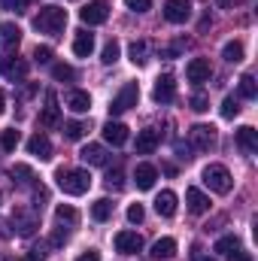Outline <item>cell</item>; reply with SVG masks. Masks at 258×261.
Wrapping results in <instances>:
<instances>
[{"label": "cell", "instance_id": "9c48e42d", "mask_svg": "<svg viewBox=\"0 0 258 261\" xmlns=\"http://www.w3.org/2000/svg\"><path fill=\"white\" fill-rule=\"evenodd\" d=\"M152 97H155V103H170V100L176 97V82H173V76H170V73H164V76H158V79H155Z\"/></svg>", "mask_w": 258, "mask_h": 261}, {"label": "cell", "instance_id": "e575fe53", "mask_svg": "<svg viewBox=\"0 0 258 261\" xmlns=\"http://www.w3.org/2000/svg\"><path fill=\"white\" fill-rule=\"evenodd\" d=\"M119 52H122V46H119L116 40H110V43L104 46V55H100V61H104V64H116V61H119Z\"/></svg>", "mask_w": 258, "mask_h": 261}, {"label": "cell", "instance_id": "d4e9b609", "mask_svg": "<svg viewBox=\"0 0 258 261\" xmlns=\"http://www.w3.org/2000/svg\"><path fill=\"white\" fill-rule=\"evenodd\" d=\"M128 58H131V64L143 67L149 61V43H146V40H134L128 46Z\"/></svg>", "mask_w": 258, "mask_h": 261}, {"label": "cell", "instance_id": "9a60e30c", "mask_svg": "<svg viewBox=\"0 0 258 261\" xmlns=\"http://www.w3.org/2000/svg\"><path fill=\"white\" fill-rule=\"evenodd\" d=\"M67 110H73V113H88L91 110V94L88 91H82V88H73V91H67Z\"/></svg>", "mask_w": 258, "mask_h": 261}, {"label": "cell", "instance_id": "ac0fdd59", "mask_svg": "<svg viewBox=\"0 0 258 261\" xmlns=\"http://www.w3.org/2000/svg\"><path fill=\"white\" fill-rule=\"evenodd\" d=\"M58 119H61V107H58V97L49 91V94H46V110L40 113V122H43L46 128H52V125H58Z\"/></svg>", "mask_w": 258, "mask_h": 261}, {"label": "cell", "instance_id": "f6af8a7d", "mask_svg": "<svg viewBox=\"0 0 258 261\" xmlns=\"http://www.w3.org/2000/svg\"><path fill=\"white\" fill-rule=\"evenodd\" d=\"M192 261H216V258H213V255H203L200 249H194V252H192Z\"/></svg>", "mask_w": 258, "mask_h": 261}, {"label": "cell", "instance_id": "7c38bea8", "mask_svg": "<svg viewBox=\"0 0 258 261\" xmlns=\"http://www.w3.org/2000/svg\"><path fill=\"white\" fill-rule=\"evenodd\" d=\"M161 143V134L155 128H143L137 134V155H152Z\"/></svg>", "mask_w": 258, "mask_h": 261}, {"label": "cell", "instance_id": "ee69618b", "mask_svg": "<svg viewBox=\"0 0 258 261\" xmlns=\"http://www.w3.org/2000/svg\"><path fill=\"white\" fill-rule=\"evenodd\" d=\"M76 261H100V252L97 249H88V252H82Z\"/></svg>", "mask_w": 258, "mask_h": 261}, {"label": "cell", "instance_id": "b9f144b4", "mask_svg": "<svg viewBox=\"0 0 258 261\" xmlns=\"http://www.w3.org/2000/svg\"><path fill=\"white\" fill-rule=\"evenodd\" d=\"M107 186H110V189H122V186H125V182H122V170H113V173L107 176Z\"/></svg>", "mask_w": 258, "mask_h": 261}, {"label": "cell", "instance_id": "3957f363", "mask_svg": "<svg viewBox=\"0 0 258 261\" xmlns=\"http://www.w3.org/2000/svg\"><path fill=\"white\" fill-rule=\"evenodd\" d=\"M203 186L210 192H216V195H228L231 186H234V179H231V173H228L225 164H207L203 167Z\"/></svg>", "mask_w": 258, "mask_h": 261}, {"label": "cell", "instance_id": "5bb4252c", "mask_svg": "<svg viewBox=\"0 0 258 261\" xmlns=\"http://www.w3.org/2000/svg\"><path fill=\"white\" fill-rule=\"evenodd\" d=\"M79 158L88 164V167H104L107 161H110V155H107V149L104 146H97V143H88L82 152H79Z\"/></svg>", "mask_w": 258, "mask_h": 261}, {"label": "cell", "instance_id": "4dcf8cb0", "mask_svg": "<svg viewBox=\"0 0 258 261\" xmlns=\"http://www.w3.org/2000/svg\"><path fill=\"white\" fill-rule=\"evenodd\" d=\"M9 173H12V179H15L18 186H34V170H31L28 164H15Z\"/></svg>", "mask_w": 258, "mask_h": 261}, {"label": "cell", "instance_id": "60d3db41", "mask_svg": "<svg viewBox=\"0 0 258 261\" xmlns=\"http://www.w3.org/2000/svg\"><path fill=\"white\" fill-rule=\"evenodd\" d=\"M125 6H128L131 12H146L152 6V0H125Z\"/></svg>", "mask_w": 258, "mask_h": 261}, {"label": "cell", "instance_id": "7a4b0ae2", "mask_svg": "<svg viewBox=\"0 0 258 261\" xmlns=\"http://www.w3.org/2000/svg\"><path fill=\"white\" fill-rule=\"evenodd\" d=\"M58 189L64 192V195H85L88 189H91V173L88 170H82V167H76V170H58Z\"/></svg>", "mask_w": 258, "mask_h": 261}, {"label": "cell", "instance_id": "836d02e7", "mask_svg": "<svg viewBox=\"0 0 258 261\" xmlns=\"http://www.w3.org/2000/svg\"><path fill=\"white\" fill-rule=\"evenodd\" d=\"M52 76H55L58 82H73V79H76V70L70 64H52Z\"/></svg>", "mask_w": 258, "mask_h": 261}, {"label": "cell", "instance_id": "1f68e13d", "mask_svg": "<svg viewBox=\"0 0 258 261\" xmlns=\"http://www.w3.org/2000/svg\"><path fill=\"white\" fill-rule=\"evenodd\" d=\"M18 143H21V134H18L15 128H9V130L0 134V149H3V152H15Z\"/></svg>", "mask_w": 258, "mask_h": 261}, {"label": "cell", "instance_id": "ffe728a7", "mask_svg": "<svg viewBox=\"0 0 258 261\" xmlns=\"http://www.w3.org/2000/svg\"><path fill=\"white\" fill-rule=\"evenodd\" d=\"M18 43H21V28L12 24V21H3L0 24V46L3 49H15Z\"/></svg>", "mask_w": 258, "mask_h": 261}, {"label": "cell", "instance_id": "8d00e7d4", "mask_svg": "<svg viewBox=\"0 0 258 261\" xmlns=\"http://www.w3.org/2000/svg\"><path fill=\"white\" fill-rule=\"evenodd\" d=\"M192 110L194 113H207V110H210V97H207L203 91H194L192 94Z\"/></svg>", "mask_w": 258, "mask_h": 261}, {"label": "cell", "instance_id": "e0dca14e", "mask_svg": "<svg viewBox=\"0 0 258 261\" xmlns=\"http://www.w3.org/2000/svg\"><path fill=\"white\" fill-rule=\"evenodd\" d=\"M237 146L246 152V155H255L258 152V130L252 125H243V128L237 130Z\"/></svg>", "mask_w": 258, "mask_h": 261}, {"label": "cell", "instance_id": "8992f818", "mask_svg": "<svg viewBox=\"0 0 258 261\" xmlns=\"http://www.w3.org/2000/svg\"><path fill=\"white\" fill-rule=\"evenodd\" d=\"M0 73L9 79V82H21L28 76V61L18 58V55H3L0 58Z\"/></svg>", "mask_w": 258, "mask_h": 261}, {"label": "cell", "instance_id": "7bdbcfd3", "mask_svg": "<svg viewBox=\"0 0 258 261\" xmlns=\"http://www.w3.org/2000/svg\"><path fill=\"white\" fill-rule=\"evenodd\" d=\"M228 261H252V255H249V252H243V249L237 246L234 252H228Z\"/></svg>", "mask_w": 258, "mask_h": 261}, {"label": "cell", "instance_id": "30bf717a", "mask_svg": "<svg viewBox=\"0 0 258 261\" xmlns=\"http://www.w3.org/2000/svg\"><path fill=\"white\" fill-rule=\"evenodd\" d=\"M116 249H119L122 255H137V252L143 249V237H140L137 231H119V234H116Z\"/></svg>", "mask_w": 258, "mask_h": 261}, {"label": "cell", "instance_id": "7402d4cb", "mask_svg": "<svg viewBox=\"0 0 258 261\" xmlns=\"http://www.w3.org/2000/svg\"><path fill=\"white\" fill-rule=\"evenodd\" d=\"M155 261H167L176 255V240L173 237H161V240H155V246H152V252H149Z\"/></svg>", "mask_w": 258, "mask_h": 261}, {"label": "cell", "instance_id": "d6a6232c", "mask_svg": "<svg viewBox=\"0 0 258 261\" xmlns=\"http://www.w3.org/2000/svg\"><path fill=\"white\" fill-rule=\"evenodd\" d=\"M240 246V240H237V234H225V237H219L216 240V252H222V255H228V252H234Z\"/></svg>", "mask_w": 258, "mask_h": 261}, {"label": "cell", "instance_id": "6da1fadb", "mask_svg": "<svg viewBox=\"0 0 258 261\" xmlns=\"http://www.w3.org/2000/svg\"><path fill=\"white\" fill-rule=\"evenodd\" d=\"M34 28L40 34H49V37H61L67 28V9L61 6H40V12L34 15Z\"/></svg>", "mask_w": 258, "mask_h": 261}, {"label": "cell", "instance_id": "7dc6e473", "mask_svg": "<svg viewBox=\"0 0 258 261\" xmlns=\"http://www.w3.org/2000/svg\"><path fill=\"white\" fill-rule=\"evenodd\" d=\"M3 110H6V97H3V91H0V116H3Z\"/></svg>", "mask_w": 258, "mask_h": 261}, {"label": "cell", "instance_id": "277c9868", "mask_svg": "<svg viewBox=\"0 0 258 261\" xmlns=\"http://www.w3.org/2000/svg\"><path fill=\"white\" fill-rule=\"evenodd\" d=\"M137 100H140V85L137 82H128V85H122V91L113 97V103H110V116H122V113H128L131 107H137Z\"/></svg>", "mask_w": 258, "mask_h": 261}, {"label": "cell", "instance_id": "f1b7e54d", "mask_svg": "<svg viewBox=\"0 0 258 261\" xmlns=\"http://www.w3.org/2000/svg\"><path fill=\"white\" fill-rule=\"evenodd\" d=\"M222 58H225L228 64H240V61H243V43H237V40L225 43V49H222Z\"/></svg>", "mask_w": 258, "mask_h": 261}, {"label": "cell", "instance_id": "484cf974", "mask_svg": "<svg viewBox=\"0 0 258 261\" xmlns=\"http://www.w3.org/2000/svg\"><path fill=\"white\" fill-rule=\"evenodd\" d=\"M155 213L158 216H173L176 213V195L173 192H161L155 197Z\"/></svg>", "mask_w": 258, "mask_h": 261}, {"label": "cell", "instance_id": "2e32d148", "mask_svg": "<svg viewBox=\"0 0 258 261\" xmlns=\"http://www.w3.org/2000/svg\"><path fill=\"white\" fill-rule=\"evenodd\" d=\"M155 179H158V170H155L152 164H137V170H134V182H137L140 192H149V189L155 186Z\"/></svg>", "mask_w": 258, "mask_h": 261}, {"label": "cell", "instance_id": "603a6c76", "mask_svg": "<svg viewBox=\"0 0 258 261\" xmlns=\"http://www.w3.org/2000/svg\"><path fill=\"white\" fill-rule=\"evenodd\" d=\"M91 52H94V37H91L88 31H79L76 40H73V55H76V58H88Z\"/></svg>", "mask_w": 258, "mask_h": 261}, {"label": "cell", "instance_id": "44dd1931", "mask_svg": "<svg viewBox=\"0 0 258 261\" xmlns=\"http://www.w3.org/2000/svg\"><path fill=\"white\" fill-rule=\"evenodd\" d=\"M186 203H189V210L194 216H203L210 210V197L203 195L200 189H186Z\"/></svg>", "mask_w": 258, "mask_h": 261}, {"label": "cell", "instance_id": "d590c367", "mask_svg": "<svg viewBox=\"0 0 258 261\" xmlns=\"http://www.w3.org/2000/svg\"><path fill=\"white\" fill-rule=\"evenodd\" d=\"M85 125H82V122H67L64 125V137L67 140H82V137H85Z\"/></svg>", "mask_w": 258, "mask_h": 261}, {"label": "cell", "instance_id": "f546056e", "mask_svg": "<svg viewBox=\"0 0 258 261\" xmlns=\"http://www.w3.org/2000/svg\"><path fill=\"white\" fill-rule=\"evenodd\" d=\"M240 97H246V100H255V94H258V85H255V76L252 73H243L240 76Z\"/></svg>", "mask_w": 258, "mask_h": 261}, {"label": "cell", "instance_id": "8fae6325", "mask_svg": "<svg viewBox=\"0 0 258 261\" xmlns=\"http://www.w3.org/2000/svg\"><path fill=\"white\" fill-rule=\"evenodd\" d=\"M186 76H189V82H194V85H203V82H210L213 67H210L207 58H192L189 67H186Z\"/></svg>", "mask_w": 258, "mask_h": 261}, {"label": "cell", "instance_id": "5b68a950", "mask_svg": "<svg viewBox=\"0 0 258 261\" xmlns=\"http://www.w3.org/2000/svg\"><path fill=\"white\" fill-rule=\"evenodd\" d=\"M189 143H192V149H197V152L216 149V128L213 125H192L189 128Z\"/></svg>", "mask_w": 258, "mask_h": 261}, {"label": "cell", "instance_id": "83f0119b", "mask_svg": "<svg viewBox=\"0 0 258 261\" xmlns=\"http://www.w3.org/2000/svg\"><path fill=\"white\" fill-rule=\"evenodd\" d=\"M110 216H113V200H110V197L94 200V206H91V219H94V222H107Z\"/></svg>", "mask_w": 258, "mask_h": 261}, {"label": "cell", "instance_id": "cb8c5ba5", "mask_svg": "<svg viewBox=\"0 0 258 261\" xmlns=\"http://www.w3.org/2000/svg\"><path fill=\"white\" fill-rule=\"evenodd\" d=\"M104 140L113 143V146H122V143L128 140V128H125L122 122H107V125H104Z\"/></svg>", "mask_w": 258, "mask_h": 261}, {"label": "cell", "instance_id": "bcb514c9", "mask_svg": "<svg viewBox=\"0 0 258 261\" xmlns=\"http://www.w3.org/2000/svg\"><path fill=\"white\" fill-rule=\"evenodd\" d=\"M216 6H219V9H231V6H234V0H216Z\"/></svg>", "mask_w": 258, "mask_h": 261}, {"label": "cell", "instance_id": "d6986e66", "mask_svg": "<svg viewBox=\"0 0 258 261\" xmlns=\"http://www.w3.org/2000/svg\"><path fill=\"white\" fill-rule=\"evenodd\" d=\"M12 225L18 228V234H34V228H37V216L34 213H28V210H12Z\"/></svg>", "mask_w": 258, "mask_h": 261}, {"label": "cell", "instance_id": "f35d334b", "mask_svg": "<svg viewBox=\"0 0 258 261\" xmlns=\"http://www.w3.org/2000/svg\"><path fill=\"white\" fill-rule=\"evenodd\" d=\"M146 219V210H143V203H131L128 206V222L131 225H140Z\"/></svg>", "mask_w": 258, "mask_h": 261}, {"label": "cell", "instance_id": "ab89813d", "mask_svg": "<svg viewBox=\"0 0 258 261\" xmlns=\"http://www.w3.org/2000/svg\"><path fill=\"white\" fill-rule=\"evenodd\" d=\"M34 61H37V64H49V61H52V49H49V46H37V49H34Z\"/></svg>", "mask_w": 258, "mask_h": 261}, {"label": "cell", "instance_id": "74e56055", "mask_svg": "<svg viewBox=\"0 0 258 261\" xmlns=\"http://www.w3.org/2000/svg\"><path fill=\"white\" fill-rule=\"evenodd\" d=\"M237 113H240V103H237V97H225V100H222V116H225V119H234Z\"/></svg>", "mask_w": 258, "mask_h": 261}, {"label": "cell", "instance_id": "52a82bcc", "mask_svg": "<svg viewBox=\"0 0 258 261\" xmlns=\"http://www.w3.org/2000/svg\"><path fill=\"white\" fill-rule=\"evenodd\" d=\"M164 18L170 24H186L192 18V0H167L164 3Z\"/></svg>", "mask_w": 258, "mask_h": 261}, {"label": "cell", "instance_id": "4316f807", "mask_svg": "<svg viewBox=\"0 0 258 261\" xmlns=\"http://www.w3.org/2000/svg\"><path fill=\"white\" fill-rule=\"evenodd\" d=\"M55 219H58V225H67V228H76V225H79V213H76L70 203H61V206L55 210Z\"/></svg>", "mask_w": 258, "mask_h": 261}, {"label": "cell", "instance_id": "ba28073f", "mask_svg": "<svg viewBox=\"0 0 258 261\" xmlns=\"http://www.w3.org/2000/svg\"><path fill=\"white\" fill-rule=\"evenodd\" d=\"M79 18H82L85 24H104V21L110 18V6H107L104 0H91L88 6L79 9Z\"/></svg>", "mask_w": 258, "mask_h": 261}, {"label": "cell", "instance_id": "4fadbf2b", "mask_svg": "<svg viewBox=\"0 0 258 261\" xmlns=\"http://www.w3.org/2000/svg\"><path fill=\"white\" fill-rule=\"evenodd\" d=\"M28 152H31V155H37L40 161H49V158H52V143H49V137L37 130V134L28 140Z\"/></svg>", "mask_w": 258, "mask_h": 261}]
</instances>
